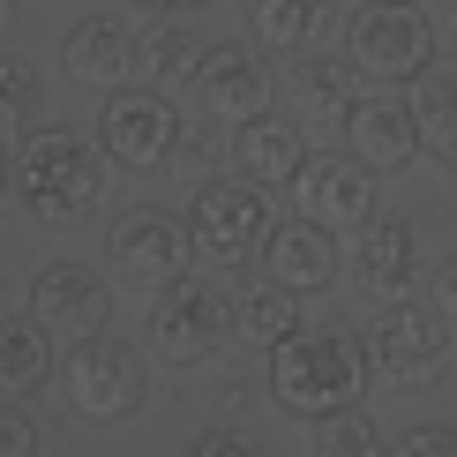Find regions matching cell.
Masks as SVG:
<instances>
[{
    "label": "cell",
    "mask_w": 457,
    "mask_h": 457,
    "mask_svg": "<svg viewBox=\"0 0 457 457\" xmlns=\"http://www.w3.org/2000/svg\"><path fill=\"white\" fill-rule=\"evenodd\" d=\"M368 383H383L375 375V345L345 322H300L285 345L262 360V390H270V405L285 420H337V412H353Z\"/></svg>",
    "instance_id": "6da1fadb"
},
{
    "label": "cell",
    "mask_w": 457,
    "mask_h": 457,
    "mask_svg": "<svg viewBox=\"0 0 457 457\" xmlns=\"http://www.w3.org/2000/svg\"><path fill=\"white\" fill-rule=\"evenodd\" d=\"M105 150L98 136H83V128H61V120H37L23 143H15V203H23L30 225H46V233H75V225L98 218L105 203Z\"/></svg>",
    "instance_id": "7a4b0ae2"
},
{
    "label": "cell",
    "mask_w": 457,
    "mask_h": 457,
    "mask_svg": "<svg viewBox=\"0 0 457 457\" xmlns=\"http://www.w3.org/2000/svg\"><path fill=\"white\" fill-rule=\"evenodd\" d=\"M233 330H240L233 293L211 285V278H195V270L158 285L150 308H143V353L165 360V368H203V360H218Z\"/></svg>",
    "instance_id": "3957f363"
},
{
    "label": "cell",
    "mask_w": 457,
    "mask_h": 457,
    "mask_svg": "<svg viewBox=\"0 0 457 457\" xmlns=\"http://www.w3.org/2000/svg\"><path fill=\"white\" fill-rule=\"evenodd\" d=\"M61 397L75 420L90 428H120L150 405V353L128 345V337H83V345L61 353Z\"/></svg>",
    "instance_id": "277c9868"
},
{
    "label": "cell",
    "mask_w": 457,
    "mask_h": 457,
    "mask_svg": "<svg viewBox=\"0 0 457 457\" xmlns=\"http://www.w3.org/2000/svg\"><path fill=\"white\" fill-rule=\"evenodd\" d=\"M270 233H278L270 187H255L240 173H203L195 180V195H187V240H195L203 262H218V270L262 262V240Z\"/></svg>",
    "instance_id": "5b68a950"
},
{
    "label": "cell",
    "mask_w": 457,
    "mask_h": 457,
    "mask_svg": "<svg viewBox=\"0 0 457 457\" xmlns=\"http://www.w3.org/2000/svg\"><path fill=\"white\" fill-rule=\"evenodd\" d=\"M435 53H443V37L412 0H360L345 15V61L368 83H420L435 75Z\"/></svg>",
    "instance_id": "8992f818"
},
{
    "label": "cell",
    "mask_w": 457,
    "mask_h": 457,
    "mask_svg": "<svg viewBox=\"0 0 457 457\" xmlns=\"http://www.w3.org/2000/svg\"><path fill=\"white\" fill-rule=\"evenodd\" d=\"M180 136H187V120H180V105L165 98V90H150V83L105 90V105H98V150L120 165V173H165V165L180 158Z\"/></svg>",
    "instance_id": "52a82bcc"
},
{
    "label": "cell",
    "mask_w": 457,
    "mask_h": 457,
    "mask_svg": "<svg viewBox=\"0 0 457 457\" xmlns=\"http://www.w3.org/2000/svg\"><path fill=\"white\" fill-rule=\"evenodd\" d=\"M375 345V375L397 390H420V383H443L450 368V315L435 308V300H383V315H375L368 330Z\"/></svg>",
    "instance_id": "ba28073f"
},
{
    "label": "cell",
    "mask_w": 457,
    "mask_h": 457,
    "mask_svg": "<svg viewBox=\"0 0 457 457\" xmlns=\"http://www.w3.org/2000/svg\"><path fill=\"white\" fill-rule=\"evenodd\" d=\"M105 262L120 285H173L187 278V262H195V240H187V225L173 211H158V203H143V211H120L105 225Z\"/></svg>",
    "instance_id": "9c48e42d"
},
{
    "label": "cell",
    "mask_w": 457,
    "mask_h": 457,
    "mask_svg": "<svg viewBox=\"0 0 457 457\" xmlns=\"http://www.w3.org/2000/svg\"><path fill=\"white\" fill-rule=\"evenodd\" d=\"M30 315L46 322L61 345H83V337L112 330V285L90 270V262H37L30 270Z\"/></svg>",
    "instance_id": "30bf717a"
},
{
    "label": "cell",
    "mask_w": 457,
    "mask_h": 457,
    "mask_svg": "<svg viewBox=\"0 0 457 457\" xmlns=\"http://www.w3.org/2000/svg\"><path fill=\"white\" fill-rule=\"evenodd\" d=\"M187 90H195V112L211 128H240V120H255V112H270V68H262V53L240 46V37H218Z\"/></svg>",
    "instance_id": "8fae6325"
},
{
    "label": "cell",
    "mask_w": 457,
    "mask_h": 457,
    "mask_svg": "<svg viewBox=\"0 0 457 457\" xmlns=\"http://www.w3.org/2000/svg\"><path fill=\"white\" fill-rule=\"evenodd\" d=\"M300 218L330 225V233H360L375 218V173L353 158V150H330V158H308V173L293 180Z\"/></svg>",
    "instance_id": "7c38bea8"
},
{
    "label": "cell",
    "mask_w": 457,
    "mask_h": 457,
    "mask_svg": "<svg viewBox=\"0 0 457 457\" xmlns=\"http://www.w3.org/2000/svg\"><path fill=\"white\" fill-rule=\"evenodd\" d=\"M345 255H353L360 293H375V300H405L412 285H420V225L397 218V211H375V218L353 233Z\"/></svg>",
    "instance_id": "4fadbf2b"
},
{
    "label": "cell",
    "mask_w": 457,
    "mask_h": 457,
    "mask_svg": "<svg viewBox=\"0 0 457 457\" xmlns=\"http://www.w3.org/2000/svg\"><path fill=\"white\" fill-rule=\"evenodd\" d=\"M308 128L285 120V112H255V120L233 128V143H225V165H233L240 180L255 187H293L300 173H308Z\"/></svg>",
    "instance_id": "5bb4252c"
},
{
    "label": "cell",
    "mask_w": 457,
    "mask_h": 457,
    "mask_svg": "<svg viewBox=\"0 0 457 457\" xmlns=\"http://www.w3.org/2000/svg\"><path fill=\"white\" fill-rule=\"evenodd\" d=\"M337 270H345V247H337L330 225H315V218H285L270 240H262V278H278V285H293L300 300H315V293H330Z\"/></svg>",
    "instance_id": "9a60e30c"
},
{
    "label": "cell",
    "mask_w": 457,
    "mask_h": 457,
    "mask_svg": "<svg viewBox=\"0 0 457 457\" xmlns=\"http://www.w3.org/2000/svg\"><path fill=\"white\" fill-rule=\"evenodd\" d=\"M285 98H293V120L308 136H345L353 105H360V68L353 61H322V53H300L285 68Z\"/></svg>",
    "instance_id": "2e32d148"
},
{
    "label": "cell",
    "mask_w": 457,
    "mask_h": 457,
    "mask_svg": "<svg viewBox=\"0 0 457 457\" xmlns=\"http://www.w3.org/2000/svg\"><path fill=\"white\" fill-rule=\"evenodd\" d=\"M345 150L368 173H405L420 158V120H412V98H360L353 120H345Z\"/></svg>",
    "instance_id": "e0dca14e"
},
{
    "label": "cell",
    "mask_w": 457,
    "mask_h": 457,
    "mask_svg": "<svg viewBox=\"0 0 457 457\" xmlns=\"http://www.w3.org/2000/svg\"><path fill=\"white\" fill-rule=\"evenodd\" d=\"M61 68L83 90H120V75H136V30H120L112 15H83L61 37Z\"/></svg>",
    "instance_id": "ac0fdd59"
},
{
    "label": "cell",
    "mask_w": 457,
    "mask_h": 457,
    "mask_svg": "<svg viewBox=\"0 0 457 457\" xmlns=\"http://www.w3.org/2000/svg\"><path fill=\"white\" fill-rule=\"evenodd\" d=\"M53 345H61V337H53L30 308L23 315H0V397H23V405H30V397L61 375V353H53Z\"/></svg>",
    "instance_id": "d6986e66"
},
{
    "label": "cell",
    "mask_w": 457,
    "mask_h": 457,
    "mask_svg": "<svg viewBox=\"0 0 457 457\" xmlns=\"http://www.w3.org/2000/svg\"><path fill=\"white\" fill-rule=\"evenodd\" d=\"M203 37L187 30V23H173V15H150V23L136 30V75L150 90H165V83H195V68H203Z\"/></svg>",
    "instance_id": "ffe728a7"
},
{
    "label": "cell",
    "mask_w": 457,
    "mask_h": 457,
    "mask_svg": "<svg viewBox=\"0 0 457 457\" xmlns=\"http://www.w3.org/2000/svg\"><path fill=\"white\" fill-rule=\"evenodd\" d=\"M247 23H255V46L300 61V53H315V37L330 30V0H247Z\"/></svg>",
    "instance_id": "44dd1931"
},
{
    "label": "cell",
    "mask_w": 457,
    "mask_h": 457,
    "mask_svg": "<svg viewBox=\"0 0 457 457\" xmlns=\"http://www.w3.org/2000/svg\"><path fill=\"white\" fill-rule=\"evenodd\" d=\"M233 315H240L247 345L278 353L285 337L300 330V293H293V285H278V278H255V285H240V293H233Z\"/></svg>",
    "instance_id": "7402d4cb"
},
{
    "label": "cell",
    "mask_w": 457,
    "mask_h": 457,
    "mask_svg": "<svg viewBox=\"0 0 457 457\" xmlns=\"http://www.w3.org/2000/svg\"><path fill=\"white\" fill-rule=\"evenodd\" d=\"M412 120H420V150L457 173V75H420L412 83Z\"/></svg>",
    "instance_id": "603a6c76"
},
{
    "label": "cell",
    "mask_w": 457,
    "mask_h": 457,
    "mask_svg": "<svg viewBox=\"0 0 457 457\" xmlns=\"http://www.w3.org/2000/svg\"><path fill=\"white\" fill-rule=\"evenodd\" d=\"M37 112H46V75H37V61H23V53H0V143H23L37 128Z\"/></svg>",
    "instance_id": "cb8c5ba5"
},
{
    "label": "cell",
    "mask_w": 457,
    "mask_h": 457,
    "mask_svg": "<svg viewBox=\"0 0 457 457\" xmlns=\"http://www.w3.org/2000/svg\"><path fill=\"white\" fill-rule=\"evenodd\" d=\"M390 443H397V435H383L360 405L315 428V457H390Z\"/></svg>",
    "instance_id": "d4e9b609"
},
{
    "label": "cell",
    "mask_w": 457,
    "mask_h": 457,
    "mask_svg": "<svg viewBox=\"0 0 457 457\" xmlns=\"http://www.w3.org/2000/svg\"><path fill=\"white\" fill-rule=\"evenodd\" d=\"M0 457H37V420L23 397H0Z\"/></svg>",
    "instance_id": "484cf974"
},
{
    "label": "cell",
    "mask_w": 457,
    "mask_h": 457,
    "mask_svg": "<svg viewBox=\"0 0 457 457\" xmlns=\"http://www.w3.org/2000/svg\"><path fill=\"white\" fill-rule=\"evenodd\" d=\"M390 457H457V428L450 420H428V428H405L390 443Z\"/></svg>",
    "instance_id": "4316f807"
},
{
    "label": "cell",
    "mask_w": 457,
    "mask_h": 457,
    "mask_svg": "<svg viewBox=\"0 0 457 457\" xmlns=\"http://www.w3.org/2000/svg\"><path fill=\"white\" fill-rule=\"evenodd\" d=\"M180 457H262L255 443H247V435H233V428H203L195 443H187Z\"/></svg>",
    "instance_id": "83f0119b"
},
{
    "label": "cell",
    "mask_w": 457,
    "mask_h": 457,
    "mask_svg": "<svg viewBox=\"0 0 457 457\" xmlns=\"http://www.w3.org/2000/svg\"><path fill=\"white\" fill-rule=\"evenodd\" d=\"M428 300H435V308H443V315L457 322V247H450L443 262H435V285H428Z\"/></svg>",
    "instance_id": "f1b7e54d"
},
{
    "label": "cell",
    "mask_w": 457,
    "mask_h": 457,
    "mask_svg": "<svg viewBox=\"0 0 457 457\" xmlns=\"http://www.w3.org/2000/svg\"><path fill=\"white\" fill-rule=\"evenodd\" d=\"M173 165H195V173L211 165V136H203L195 120H187V136H180V158H173Z\"/></svg>",
    "instance_id": "f546056e"
},
{
    "label": "cell",
    "mask_w": 457,
    "mask_h": 457,
    "mask_svg": "<svg viewBox=\"0 0 457 457\" xmlns=\"http://www.w3.org/2000/svg\"><path fill=\"white\" fill-rule=\"evenodd\" d=\"M128 8H143V15H187V8H211V0H128Z\"/></svg>",
    "instance_id": "4dcf8cb0"
},
{
    "label": "cell",
    "mask_w": 457,
    "mask_h": 457,
    "mask_svg": "<svg viewBox=\"0 0 457 457\" xmlns=\"http://www.w3.org/2000/svg\"><path fill=\"white\" fill-rule=\"evenodd\" d=\"M8 173H15V165H8V158H0V187H8Z\"/></svg>",
    "instance_id": "1f68e13d"
},
{
    "label": "cell",
    "mask_w": 457,
    "mask_h": 457,
    "mask_svg": "<svg viewBox=\"0 0 457 457\" xmlns=\"http://www.w3.org/2000/svg\"><path fill=\"white\" fill-rule=\"evenodd\" d=\"M450 53H457V15H450Z\"/></svg>",
    "instance_id": "d6a6232c"
},
{
    "label": "cell",
    "mask_w": 457,
    "mask_h": 457,
    "mask_svg": "<svg viewBox=\"0 0 457 457\" xmlns=\"http://www.w3.org/2000/svg\"><path fill=\"white\" fill-rule=\"evenodd\" d=\"M0 30H8V0H0Z\"/></svg>",
    "instance_id": "836d02e7"
}]
</instances>
